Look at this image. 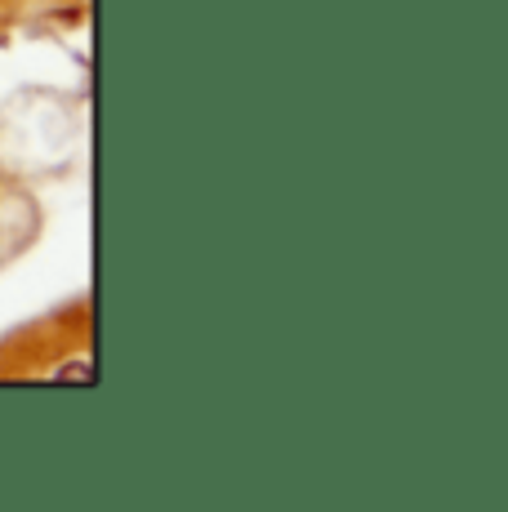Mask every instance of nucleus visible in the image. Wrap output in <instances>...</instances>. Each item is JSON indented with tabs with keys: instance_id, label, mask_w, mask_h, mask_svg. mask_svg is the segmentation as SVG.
I'll use <instances>...</instances> for the list:
<instances>
[{
	"instance_id": "nucleus-1",
	"label": "nucleus",
	"mask_w": 508,
	"mask_h": 512,
	"mask_svg": "<svg viewBox=\"0 0 508 512\" xmlns=\"http://www.w3.org/2000/svg\"><path fill=\"white\" fill-rule=\"evenodd\" d=\"M58 379H81V383H94V370H90V361H81V366H67L63 374H58Z\"/></svg>"
}]
</instances>
